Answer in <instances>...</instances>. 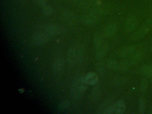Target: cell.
Segmentation results:
<instances>
[{"instance_id":"6da1fadb","label":"cell","mask_w":152,"mask_h":114,"mask_svg":"<svg viewBox=\"0 0 152 114\" xmlns=\"http://www.w3.org/2000/svg\"><path fill=\"white\" fill-rule=\"evenodd\" d=\"M126 104L122 100H119L117 102L110 105L104 111V114H122L126 110Z\"/></svg>"},{"instance_id":"7a4b0ae2","label":"cell","mask_w":152,"mask_h":114,"mask_svg":"<svg viewBox=\"0 0 152 114\" xmlns=\"http://www.w3.org/2000/svg\"><path fill=\"white\" fill-rule=\"evenodd\" d=\"M49 38V36L44 32H39L35 33L32 35V41L36 45H44L48 42Z\"/></svg>"},{"instance_id":"3957f363","label":"cell","mask_w":152,"mask_h":114,"mask_svg":"<svg viewBox=\"0 0 152 114\" xmlns=\"http://www.w3.org/2000/svg\"><path fill=\"white\" fill-rule=\"evenodd\" d=\"M82 53L77 48H72L68 52L67 60L69 63H75L80 60L82 57Z\"/></svg>"},{"instance_id":"277c9868","label":"cell","mask_w":152,"mask_h":114,"mask_svg":"<svg viewBox=\"0 0 152 114\" xmlns=\"http://www.w3.org/2000/svg\"><path fill=\"white\" fill-rule=\"evenodd\" d=\"M44 33L49 37L55 36L59 33V28L57 26L54 25L46 26L44 28Z\"/></svg>"},{"instance_id":"5b68a950","label":"cell","mask_w":152,"mask_h":114,"mask_svg":"<svg viewBox=\"0 0 152 114\" xmlns=\"http://www.w3.org/2000/svg\"><path fill=\"white\" fill-rule=\"evenodd\" d=\"M84 81L87 84L94 85L98 82L99 77L94 72H90L87 74L84 78Z\"/></svg>"},{"instance_id":"8992f818","label":"cell","mask_w":152,"mask_h":114,"mask_svg":"<svg viewBox=\"0 0 152 114\" xmlns=\"http://www.w3.org/2000/svg\"><path fill=\"white\" fill-rule=\"evenodd\" d=\"M137 23L136 19L134 17H131L127 21L126 23V28L128 31H131L134 29Z\"/></svg>"},{"instance_id":"52a82bcc","label":"cell","mask_w":152,"mask_h":114,"mask_svg":"<svg viewBox=\"0 0 152 114\" xmlns=\"http://www.w3.org/2000/svg\"><path fill=\"white\" fill-rule=\"evenodd\" d=\"M53 66L55 71H60L64 68V61L60 58H58L54 63Z\"/></svg>"},{"instance_id":"ba28073f","label":"cell","mask_w":152,"mask_h":114,"mask_svg":"<svg viewBox=\"0 0 152 114\" xmlns=\"http://www.w3.org/2000/svg\"><path fill=\"white\" fill-rule=\"evenodd\" d=\"M116 28V26L115 24H111L106 28V31H105L106 35H108V36L113 35L115 33Z\"/></svg>"},{"instance_id":"9c48e42d","label":"cell","mask_w":152,"mask_h":114,"mask_svg":"<svg viewBox=\"0 0 152 114\" xmlns=\"http://www.w3.org/2000/svg\"><path fill=\"white\" fill-rule=\"evenodd\" d=\"M145 102L144 99L141 98L139 101V111L140 113H144V110H145Z\"/></svg>"},{"instance_id":"30bf717a","label":"cell","mask_w":152,"mask_h":114,"mask_svg":"<svg viewBox=\"0 0 152 114\" xmlns=\"http://www.w3.org/2000/svg\"><path fill=\"white\" fill-rule=\"evenodd\" d=\"M43 12L46 15L51 14L53 12V9L51 7L46 5L43 7Z\"/></svg>"},{"instance_id":"8fae6325","label":"cell","mask_w":152,"mask_h":114,"mask_svg":"<svg viewBox=\"0 0 152 114\" xmlns=\"http://www.w3.org/2000/svg\"><path fill=\"white\" fill-rule=\"evenodd\" d=\"M70 106V103L67 100H64L62 101L60 103V108L63 109L68 108Z\"/></svg>"},{"instance_id":"7c38bea8","label":"cell","mask_w":152,"mask_h":114,"mask_svg":"<svg viewBox=\"0 0 152 114\" xmlns=\"http://www.w3.org/2000/svg\"><path fill=\"white\" fill-rule=\"evenodd\" d=\"M109 65L110 67H111V68H114L116 67H117L118 65H117V63L116 61H112L110 62Z\"/></svg>"},{"instance_id":"4fadbf2b","label":"cell","mask_w":152,"mask_h":114,"mask_svg":"<svg viewBox=\"0 0 152 114\" xmlns=\"http://www.w3.org/2000/svg\"><path fill=\"white\" fill-rule=\"evenodd\" d=\"M47 0H38V3L41 6L44 7L46 5Z\"/></svg>"}]
</instances>
